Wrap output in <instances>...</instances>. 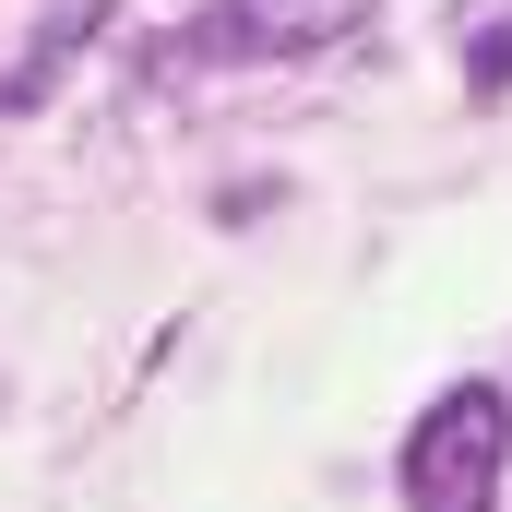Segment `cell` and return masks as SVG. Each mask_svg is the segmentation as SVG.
<instances>
[{"instance_id": "cell-2", "label": "cell", "mask_w": 512, "mask_h": 512, "mask_svg": "<svg viewBox=\"0 0 512 512\" xmlns=\"http://www.w3.org/2000/svg\"><path fill=\"white\" fill-rule=\"evenodd\" d=\"M370 0H227V24L251 36V48H322V36H346Z\"/></svg>"}, {"instance_id": "cell-1", "label": "cell", "mask_w": 512, "mask_h": 512, "mask_svg": "<svg viewBox=\"0 0 512 512\" xmlns=\"http://www.w3.org/2000/svg\"><path fill=\"white\" fill-rule=\"evenodd\" d=\"M512 477V405L501 382H453L405 441V512H489Z\"/></svg>"}]
</instances>
